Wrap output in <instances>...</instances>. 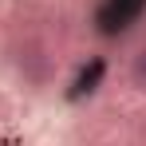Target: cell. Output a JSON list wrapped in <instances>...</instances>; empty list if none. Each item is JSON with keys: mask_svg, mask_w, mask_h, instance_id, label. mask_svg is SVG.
<instances>
[{"mask_svg": "<svg viewBox=\"0 0 146 146\" xmlns=\"http://www.w3.org/2000/svg\"><path fill=\"white\" fill-rule=\"evenodd\" d=\"M130 79H134V87L138 91H146V48L134 55V67H130Z\"/></svg>", "mask_w": 146, "mask_h": 146, "instance_id": "obj_1", "label": "cell"}]
</instances>
